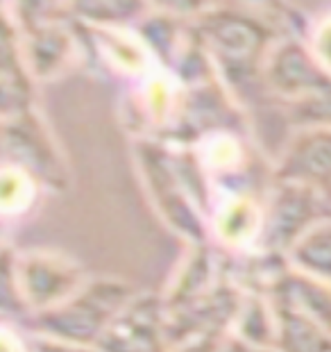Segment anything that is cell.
<instances>
[{
    "label": "cell",
    "instance_id": "cell-14",
    "mask_svg": "<svg viewBox=\"0 0 331 352\" xmlns=\"http://www.w3.org/2000/svg\"><path fill=\"white\" fill-rule=\"evenodd\" d=\"M0 85H3V118L30 111L36 107V80L30 73L25 57L21 52L19 30L3 10V64H0Z\"/></svg>",
    "mask_w": 331,
    "mask_h": 352
},
{
    "label": "cell",
    "instance_id": "cell-15",
    "mask_svg": "<svg viewBox=\"0 0 331 352\" xmlns=\"http://www.w3.org/2000/svg\"><path fill=\"white\" fill-rule=\"evenodd\" d=\"M268 298L277 305L311 318L313 323L331 332V284L288 268L275 284Z\"/></svg>",
    "mask_w": 331,
    "mask_h": 352
},
{
    "label": "cell",
    "instance_id": "cell-22",
    "mask_svg": "<svg viewBox=\"0 0 331 352\" xmlns=\"http://www.w3.org/2000/svg\"><path fill=\"white\" fill-rule=\"evenodd\" d=\"M0 352H30L25 341L19 332H14L10 323L3 325V336H0Z\"/></svg>",
    "mask_w": 331,
    "mask_h": 352
},
{
    "label": "cell",
    "instance_id": "cell-2",
    "mask_svg": "<svg viewBox=\"0 0 331 352\" xmlns=\"http://www.w3.org/2000/svg\"><path fill=\"white\" fill-rule=\"evenodd\" d=\"M134 162L143 189L166 228L184 239L186 245L212 243V226L179 173L175 148L161 139H134Z\"/></svg>",
    "mask_w": 331,
    "mask_h": 352
},
{
    "label": "cell",
    "instance_id": "cell-18",
    "mask_svg": "<svg viewBox=\"0 0 331 352\" xmlns=\"http://www.w3.org/2000/svg\"><path fill=\"white\" fill-rule=\"evenodd\" d=\"M295 271L331 284V216L313 226L288 252Z\"/></svg>",
    "mask_w": 331,
    "mask_h": 352
},
{
    "label": "cell",
    "instance_id": "cell-23",
    "mask_svg": "<svg viewBox=\"0 0 331 352\" xmlns=\"http://www.w3.org/2000/svg\"><path fill=\"white\" fill-rule=\"evenodd\" d=\"M34 352H98L95 348H78V346H66V343H57L50 339H41L36 336Z\"/></svg>",
    "mask_w": 331,
    "mask_h": 352
},
{
    "label": "cell",
    "instance_id": "cell-19",
    "mask_svg": "<svg viewBox=\"0 0 331 352\" xmlns=\"http://www.w3.org/2000/svg\"><path fill=\"white\" fill-rule=\"evenodd\" d=\"M41 184L14 164H3V177H0V205H3V214L7 219L14 216H23L34 207V202L39 200Z\"/></svg>",
    "mask_w": 331,
    "mask_h": 352
},
{
    "label": "cell",
    "instance_id": "cell-9",
    "mask_svg": "<svg viewBox=\"0 0 331 352\" xmlns=\"http://www.w3.org/2000/svg\"><path fill=\"white\" fill-rule=\"evenodd\" d=\"M273 179L308 186L331 202V127L293 130L273 164Z\"/></svg>",
    "mask_w": 331,
    "mask_h": 352
},
{
    "label": "cell",
    "instance_id": "cell-11",
    "mask_svg": "<svg viewBox=\"0 0 331 352\" xmlns=\"http://www.w3.org/2000/svg\"><path fill=\"white\" fill-rule=\"evenodd\" d=\"M263 200L252 193H218L212 209V236L214 241L231 252H247L259 248L263 234Z\"/></svg>",
    "mask_w": 331,
    "mask_h": 352
},
{
    "label": "cell",
    "instance_id": "cell-10",
    "mask_svg": "<svg viewBox=\"0 0 331 352\" xmlns=\"http://www.w3.org/2000/svg\"><path fill=\"white\" fill-rule=\"evenodd\" d=\"M98 352H170L168 311L161 296H134L120 311L107 334L98 343Z\"/></svg>",
    "mask_w": 331,
    "mask_h": 352
},
{
    "label": "cell",
    "instance_id": "cell-12",
    "mask_svg": "<svg viewBox=\"0 0 331 352\" xmlns=\"http://www.w3.org/2000/svg\"><path fill=\"white\" fill-rule=\"evenodd\" d=\"M225 280V261L216 252L214 243L189 245L184 259L172 273L168 287L163 291L166 311L175 314L184 307L198 302L200 298L218 287Z\"/></svg>",
    "mask_w": 331,
    "mask_h": 352
},
{
    "label": "cell",
    "instance_id": "cell-7",
    "mask_svg": "<svg viewBox=\"0 0 331 352\" xmlns=\"http://www.w3.org/2000/svg\"><path fill=\"white\" fill-rule=\"evenodd\" d=\"M263 212L266 219L259 248L288 257L290 248L308 230L329 219L331 202L308 186L273 179L263 200Z\"/></svg>",
    "mask_w": 331,
    "mask_h": 352
},
{
    "label": "cell",
    "instance_id": "cell-3",
    "mask_svg": "<svg viewBox=\"0 0 331 352\" xmlns=\"http://www.w3.org/2000/svg\"><path fill=\"white\" fill-rule=\"evenodd\" d=\"M134 291L118 277L89 280L71 300L36 314L34 329L41 339L78 348H98L120 311L134 300Z\"/></svg>",
    "mask_w": 331,
    "mask_h": 352
},
{
    "label": "cell",
    "instance_id": "cell-8",
    "mask_svg": "<svg viewBox=\"0 0 331 352\" xmlns=\"http://www.w3.org/2000/svg\"><path fill=\"white\" fill-rule=\"evenodd\" d=\"M263 89L282 107L331 91V73L297 34L282 36L263 66Z\"/></svg>",
    "mask_w": 331,
    "mask_h": 352
},
{
    "label": "cell",
    "instance_id": "cell-1",
    "mask_svg": "<svg viewBox=\"0 0 331 352\" xmlns=\"http://www.w3.org/2000/svg\"><path fill=\"white\" fill-rule=\"evenodd\" d=\"M193 30L212 55L222 85L243 107L247 89L254 82L263 85V66L282 36L270 21L238 7H207Z\"/></svg>",
    "mask_w": 331,
    "mask_h": 352
},
{
    "label": "cell",
    "instance_id": "cell-20",
    "mask_svg": "<svg viewBox=\"0 0 331 352\" xmlns=\"http://www.w3.org/2000/svg\"><path fill=\"white\" fill-rule=\"evenodd\" d=\"M308 46H311L313 55L320 59V64L331 73V14L320 19L306 36Z\"/></svg>",
    "mask_w": 331,
    "mask_h": 352
},
{
    "label": "cell",
    "instance_id": "cell-21",
    "mask_svg": "<svg viewBox=\"0 0 331 352\" xmlns=\"http://www.w3.org/2000/svg\"><path fill=\"white\" fill-rule=\"evenodd\" d=\"M227 336H195L179 346H172L170 352H220Z\"/></svg>",
    "mask_w": 331,
    "mask_h": 352
},
{
    "label": "cell",
    "instance_id": "cell-13",
    "mask_svg": "<svg viewBox=\"0 0 331 352\" xmlns=\"http://www.w3.org/2000/svg\"><path fill=\"white\" fill-rule=\"evenodd\" d=\"M75 23L84 32V36L91 39V46L100 57V62L107 64L109 69L137 82L157 69V62L146 48V43L134 32V28H93L80 23V21H75Z\"/></svg>",
    "mask_w": 331,
    "mask_h": 352
},
{
    "label": "cell",
    "instance_id": "cell-24",
    "mask_svg": "<svg viewBox=\"0 0 331 352\" xmlns=\"http://www.w3.org/2000/svg\"><path fill=\"white\" fill-rule=\"evenodd\" d=\"M220 352H277V350H268V348H254L250 343L236 339V336H227L222 343V350Z\"/></svg>",
    "mask_w": 331,
    "mask_h": 352
},
{
    "label": "cell",
    "instance_id": "cell-6",
    "mask_svg": "<svg viewBox=\"0 0 331 352\" xmlns=\"http://www.w3.org/2000/svg\"><path fill=\"white\" fill-rule=\"evenodd\" d=\"M3 148L5 162L27 170L41 184V189H69V160L59 148L39 107L3 118Z\"/></svg>",
    "mask_w": 331,
    "mask_h": 352
},
{
    "label": "cell",
    "instance_id": "cell-5",
    "mask_svg": "<svg viewBox=\"0 0 331 352\" xmlns=\"http://www.w3.org/2000/svg\"><path fill=\"white\" fill-rule=\"evenodd\" d=\"M5 12L19 30L21 52L36 82L55 80L80 62L84 46L71 19H55V10L46 12L41 5H19L16 12L5 5Z\"/></svg>",
    "mask_w": 331,
    "mask_h": 352
},
{
    "label": "cell",
    "instance_id": "cell-17",
    "mask_svg": "<svg viewBox=\"0 0 331 352\" xmlns=\"http://www.w3.org/2000/svg\"><path fill=\"white\" fill-rule=\"evenodd\" d=\"M231 336L250 343L254 348L275 350L277 318L268 296L245 294L243 302H240L238 316L234 320V327H231Z\"/></svg>",
    "mask_w": 331,
    "mask_h": 352
},
{
    "label": "cell",
    "instance_id": "cell-4",
    "mask_svg": "<svg viewBox=\"0 0 331 352\" xmlns=\"http://www.w3.org/2000/svg\"><path fill=\"white\" fill-rule=\"evenodd\" d=\"M5 291L14 287L16 302L32 316L50 311L78 294L89 282L78 261L55 250L16 252L5 248Z\"/></svg>",
    "mask_w": 331,
    "mask_h": 352
},
{
    "label": "cell",
    "instance_id": "cell-16",
    "mask_svg": "<svg viewBox=\"0 0 331 352\" xmlns=\"http://www.w3.org/2000/svg\"><path fill=\"white\" fill-rule=\"evenodd\" d=\"M273 309L277 318V352H331V332L325 327L277 302H273Z\"/></svg>",
    "mask_w": 331,
    "mask_h": 352
}]
</instances>
